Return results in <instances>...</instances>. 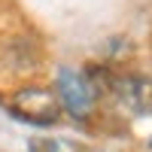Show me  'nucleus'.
I'll return each mask as SVG.
<instances>
[{"instance_id": "f257e3e1", "label": "nucleus", "mask_w": 152, "mask_h": 152, "mask_svg": "<svg viewBox=\"0 0 152 152\" xmlns=\"http://www.w3.org/2000/svg\"><path fill=\"white\" fill-rule=\"evenodd\" d=\"M9 110L15 113L18 119L31 122V125H40V128L55 125L61 119V113H64V107H61V100H58V91L43 88V85L18 88V91L9 97Z\"/></svg>"}, {"instance_id": "f03ea898", "label": "nucleus", "mask_w": 152, "mask_h": 152, "mask_svg": "<svg viewBox=\"0 0 152 152\" xmlns=\"http://www.w3.org/2000/svg\"><path fill=\"white\" fill-rule=\"evenodd\" d=\"M94 88L88 82V76L79 70H70V67H61L58 70V100L70 116L76 119H85L91 116L94 110Z\"/></svg>"}, {"instance_id": "7ed1b4c3", "label": "nucleus", "mask_w": 152, "mask_h": 152, "mask_svg": "<svg viewBox=\"0 0 152 152\" xmlns=\"http://www.w3.org/2000/svg\"><path fill=\"white\" fill-rule=\"evenodd\" d=\"M113 94L131 113H152V79L146 76H116Z\"/></svg>"}, {"instance_id": "20e7f679", "label": "nucleus", "mask_w": 152, "mask_h": 152, "mask_svg": "<svg viewBox=\"0 0 152 152\" xmlns=\"http://www.w3.org/2000/svg\"><path fill=\"white\" fill-rule=\"evenodd\" d=\"M31 152H55V143H49V140H31Z\"/></svg>"}]
</instances>
